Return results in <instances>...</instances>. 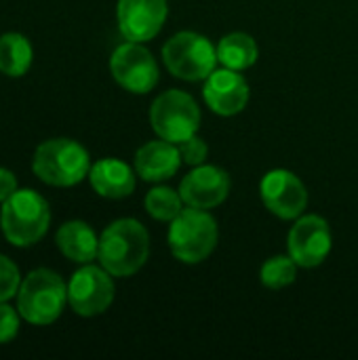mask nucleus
<instances>
[{"label": "nucleus", "instance_id": "5", "mask_svg": "<svg viewBox=\"0 0 358 360\" xmlns=\"http://www.w3.org/2000/svg\"><path fill=\"white\" fill-rule=\"evenodd\" d=\"M51 226V209L36 190H17L0 209V228L13 247H32L44 238Z\"/></svg>", "mask_w": 358, "mask_h": 360}, {"label": "nucleus", "instance_id": "4", "mask_svg": "<svg viewBox=\"0 0 358 360\" xmlns=\"http://www.w3.org/2000/svg\"><path fill=\"white\" fill-rule=\"evenodd\" d=\"M68 304V283L49 268L32 270L17 291V310L34 327L53 325Z\"/></svg>", "mask_w": 358, "mask_h": 360}, {"label": "nucleus", "instance_id": "7", "mask_svg": "<svg viewBox=\"0 0 358 360\" xmlns=\"http://www.w3.org/2000/svg\"><path fill=\"white\" fill-rule=\"evenodd\" d=\"M200 108L196 99L181 91L169 89L154 97L150 105V127L152 131L171 143H181L184 139L192 137L200 129Z\"/></svg>", "mask_w": 358, "mask_h": 360}, {"label": "nucleus", "instance_id": "22", "mask_svg": "<svg viewBox=\"0 0 358 360\" xmlns=\"http://www.w3.org/2000/svg\"><path fill=\"white\" fill-rule=\"evenodd\" d=\"M21 281L23 278L19 274L17 264L0 253V302H8V300L17 297Z\"/></svg>", "mask_w": 358, "mask_h": 360}, {"label": "nucleus", "instance_id": "11", "mask_svg": "<svg viewBox=\"0 0 358 360\" xmlns=\"http://www.w3.org/2000/svg\"><path fill=\"white\" fill-rule=\"evenodd\" d=\"M260 198L264 207L283 221H295L306 213L308 188L289 169H272L260 181Z\"/></svg>", "mask_w": 358, "mask_h": 360}, {"label": "nucleus", "instance_id": "9", "mask_svg": "<svg viewBox=\"0 0 358 360\" xmlns=\"http://www.w3.org/2000/svg\"><path fill=\"white\" fill-rule=\"evenodd\" d=\"M110 74L118 86L133 95H148L158 84L160 72L154 55L143 42H122L110 57Z\"/></svg>", "mask_w": 358, "mask_h": 360}, {"label": "nucleus", "instance_id": "12", "mask_svg": "<svg viewBox=\"0 0 358 360\" xmlns=\"http://www.w3.org/2000/svg\"><path fill=\"white\" fill-rule=\"evenodd\" d=\"M169 17V0H118L116 23L124 40L148 42L160 34Z\"/></svg>", "mask_w": 358, "mask_h": 360}, {"label": "nucleus", "instance_id": "25", "mask_svg": "<svg viewBox=\"0 0 358 360\" xmlns=\"http://www.w3.org/2000/svg\"><path fill=\"white\" fill-rule=\"evenodd\" d=\"M17 190H19V184H17L15 173L4 169V167H0V205L4 200H8Z\"/></svg>", "mask_w": 358, "mask_h": 360}, {"label": "nucleus", "instance_id": "18", "mask_svg": "<svg viewBox=\"0 0 358 360\" xmlns=\"http://www.w3.org/2000/svg\"><path fill=\"white\" fill-rule=\"evenodd\" d=\"M260 46L247 32H230L217 42V61L222 68L245 72L257 63Z\"/></svg>", "mask_w": 358, "mask_h": 360}, {"label": "nucleus", "instance_id": "3", "mask_svg": "<svg viewBox=\"0 0 358 360\" xmlns=\"http://www.w3.org/2000/svg\"><path fill=\"white\" fill-rule=\"evenodd\" d=\"M169 249L171 255L186 266L203 264L211 257L219 243V226L217 219L205 211L186 207L171 224H169Z\"/></svg>", "mask_w": 358, "mask_h": 360}, {"label": "nucleus", "instance_id": "13", "mask_svg": "<svg viewBox=\"0 0 358 360\" xmlns=\"http://www.w3.org/2000/svg\"><path fill=\"white\" fill-rule=\"evenodd\" d=\"M251 97L247 78L230 68H215L203 86V99L207 108L224 118L241 114Z\"/></svg>", "mask_w": 358, "mask_h": 360}, {"label": "nucleus", "instance_id": "6", "mask_svg": "<svg viewBox=\"0 0 358 360\" xmlns=\"http://www.w3.org/2000/svg\"><path fill=\"white\" fill-rule=\"evenodd\" d=\"M165 68L179 80L205 82L219 65L217 46L198 32H177L162 44Z\"/></svg>", "mask_w": 358, "mask_h": 360}, {"label": "nucleus", "instance_id": "2", "mask_svg": "<svg viewBox=\"0 0 358 360\" xmlns=\"http://www.w3.org/2000/svg\"><path fill=\"white\" fill-rule=\"evenodd\" d=\"M34 175L53 188H72L89 177L91 156L82 143L68 137L42 141L32 158Z\"/></svg>", "mask_w": 358, "mask_h": 360}, {"label": "nucleus", "instance_id": "17", "mask_svg": "<svg viewBox=\"0 0 358 360\" xmlns=\"http://www.w3.org/2000/svg\"><path fill=\"white\" fill-rule=\"evenodd\" d=\"M55 245L61 251V255L68 257L70 262L91 264L93 259H97L99 236L95 234V230L87 221L70 219L57 230Z\"/></svg>", "mask_w": 358, "mask_h": 360}, {"label": "nucleus", "instance_id": "21", "mask_svg": "<svg viewBox=\"0 0 358 360\" xmlns=\"http://www.w3.org/2000/svg\"><path fill=\"white\" fill-rule=\"evenodd\" d=\"M298 264L295 259L287 253V255H274L268 257L262 268H260V281L266 289L270 291H281L289 285L295 283L298 278Z\"/></svg>", "mask_w": 358, "mask_h": 360}, {"label": "nucleus", "instance_id": "20", "mask_svg": "<svg viewBox=\"0 0 358 360\" xmlns=\"http://www.w3.org/2000/svg\"><path fill=\"white\" fill-rule=\"evenodd\" d=\"M143 207H146V213H148L152 219L171 224V221L186 209V202H184L179 190H173V188H169V186H154V188L146 194Z\"/></svg>", "mask_w": 358, "mask_h": 360}, {"label": "nucleus", "instance_id": "1", "mask_svg": "<svg viewBox=\"0 0 358 360\" xmlns=\"http://www.w3.org/2000/svg\"><path fill=\"white\" fill-rule=\"evenodd\" d=\"M150 257V234L146 226L133 217L112 221L99 236V264L114 278L137 274Z\"/></svg>", "mask_w": 358, "mask_h": 360}, {"label": "nucleus", "instance_id": "16", "mask_svg": "<svg viewBox=\"0 0 358 360\" xmlns=\"http://www.w3.org/2000/svg\"><path fill=\"white\" fill-rule=\"evenodd\" d=\"M89 184L101 198L122 200L135 192L137 173L135 167H129L118 158H101L91 165Z\"/></svg>", "mask_w": 358, "mask_h": 360}, {"label": "nucleus", "instance_id": "19", "mask_svg": "<svg viewBox=\"0 0 358 360\" xmlns=\"http://www.w3.org/2000/svg\"><path fill=\"white\" fill-rule=\"evenodd\" d=\"M34 61L32 42L19 32H6L0 36V74L8 78H21L27 74Z\"/></svg>", "mask_w": 358, "mask_h": 360}, {"label": "nucleus", "instance_id": "23", "mask_svg": "<svg viewBox=\"0 0 358 360\" xmlns=\"http://www.w3.org/2000/svg\"><path fill=\"white\" fill-rule=\"evenodd\" d=\"M179 148V154H181V160L184 165L188 167H198V165H205L207 162V156H209V146L203 137L192 135L188 139H184L181 143H177Z\"/></svg>", "mask_w": 358, "mask_h": 360}, {"label": "nucleus", "instance_id": "10", "mask_svg": "<svg viewBox=\"0 0 358 360\" xmlns=\"http://www.w3.org/2000/svg\"><path fill=\"white\" fill-rule=\"evenodd\" d=\"M333 247L329 221L317 213H304L295 219L287 234V253L300 268L312 270L325 264Z\"/></svg>", "mask_w": 358, "mask_h": 360}, {"label": "nucleus", "instance_id": "8", "mask_svg": "<svg viewBox=\"0 0 358 360\" xmlns=\"http://www.w3.org/2000/svg\"><path fill=\"white\" fill-rule=\"evenodd\" d=\"M114 295V276L101 264H82V268H78L68 283V304L78 316L84 319L103 314L112 306Z\"/></svg>", "mask_w": 358, "mask_h": 360}, {"label": "nucleus", "instance_id": "15", "mask_svg": "<svg viewBox=\"0 0 358 360\" xmlns=\"http://www.w3.org/2000/svg\"><path fill=\"white\" fill-rule=\"evenodd\" d=\"M184 165L181 154L177 143L165 141V139H156V141H148L143 143L133 158V167L139 179L148 181V184H162L169 181L179 167Z\"/></svg>", "mask_w": 358, "mask_h": 360}, {"label": "nucleus", "instance_id": "14", "mask_svg": "<svg viewBox=\"0 0 358 360\" xmlns=\"http://www.w3.org/2000/svg\"><path fill=\"white\" fill-rule=\"evenodd\" d=\"M230 188H232V181H230L228 171L217 165L205 162V165L192 167V171L181 179L179 194L186 207L211 211L228 198Z\"/></svg>", "mask_w": 358, "mask_h": 360}, {"label": "nucleus", "instance_id": "24", "mask_svg": "<svg viewBox=\"0 0 358 360\" xmlns=\"http://www.w3.org/2000/svg\"><path fill=\"white\" fill-rule=\"evenodd\" d=\"M21 327V314L8 302H0V344H8L17 338Z\"/></svg>", "mask_w": 358, "mask_h": 360}]
</instances>
